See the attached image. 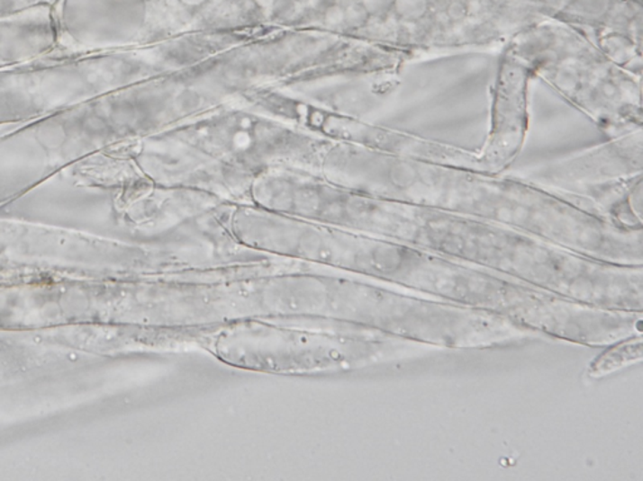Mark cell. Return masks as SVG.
Wrapping results in <instances>:
<instances>
[{"label":"cell","mask_w":643,"mask_h":481,"mask_svg":"<svg viewBox=\"0 0 643 481\" xmlns=\"http://www.w3.org/2000/svg\"><path fill=\"white\" fill-rule=\"evenodd\" d=\"M215 350L231 364L257 370H322L421 358L426 343L375 330L356 336L301 333L262 324H235L219 334Z\"/></svg>","instance_id":"6da1fadb"},{"label":"cell","mask_w":643,"mask_h":481,"mask_svg":"<svg viewBox=\"0 0 643 481\" xmlns=\"http://www.w3.org/2000/svg\"><path fill=\"white\" fill-rule=\"evenodd\" d=\"M642 334H633L606 346L588 368L591 379L606 378L613 372L620 371L642 361Z\"/></svg>","instance_id":"7a4b0ae2"}]
</instances>
